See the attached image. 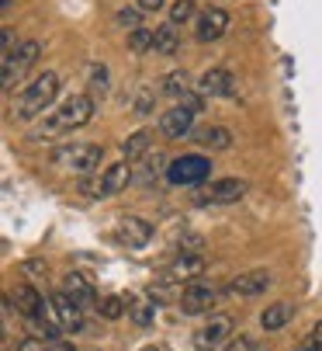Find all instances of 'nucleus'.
I'll return each mask as SVG.
<instances>
[{
	"label": "nucleus",
	"mask_w": 322,
	"mask_h": 351,
	"mask_svg": "<svg viewBox=\"0 0 322 351\" xmlns=\"http://www.w3.org/2000/svg\"><path fill=\"white\" fill-rule=\"evenodd\" d=\"M90 119H94V97H90V94H70L66 101H59L56 108L45 115L42 125L31 129V139H35V143H52V139L73 136V132L83 129Z\"/></svg>",
	"instance_id": "nucleus-1"
},
{
	"label": "nucleus",
	"mask_w": 322,
	"mask_h": 351,
	"mask_svg": "<svg viewBox=\"0 0 322 351\" xmlns=\"http://www.w3.org/2000/svg\"><path fill=\"white\" fill-rule=\"evenodd\" d=\"M59 87H63V77L56 70H45L38 73L35 80L25 84V90L14 97V105H11V119L18 122H31L38 115H45V108H52V101L59 97Z\"/></svg>",
	"instance_id": "nucleus-2"
},
{
	"label": "nucleus",
	"mask_w": 322,
	"mask_h": 351,
	"mask_svg": "<svg viewBox=\"0 0 322 351\" xmlns=\"http://www.w3.org/2000/svg\"><path fill=\"white\" fill-rule=\"evenodd\" d=\"M204 108V97L201 94H187L174 108H167L159 115V136L163 139H191V125H194V115Z\"/></svg>",
	"instance_id": "nucleus-3"
},
{
	"label": "nucleus",
	"mask_w": 322,
	"mask_h": 351,
	"mask_svg": "<svg viewBox=\"0 0 322 351\" xmlns=\"http://www.w3.org/2000/svg\"><path fill=\"white\" fill-rule=\"evenodd\" d=\"M100 160H104V149L97 143H66V146L52 149V164L63 171H73V174H94Z\"/></svg>",
	"instance_id": "nucleus-4"
},
{
	"label": "nucleus",
	"mask_w": 322,
	"mask_h": 351,
	"mask_svg": "<svg viewBox=\"0 0 322 351\" xmlns=\"http://www.w3.org/2000/svg\"><path fill=\"white\" fill-rule=\"evenodd\" d=\"M211 174V160L201 157V154H184V157H174L167 164V181L177 184V188H194V184H204Z\"/></svg>",
	"instance_id": "nucleus-5"
},
{
	"label": "nucleus",
	"mask_w": 322,
	"mask_h": 351,
	"mask_svg": "<svg viewBox=\"0 0 322 351\" xmlns=\"http://www.w3.org/2000/svg\"><path fill=\"white\" fill-rule=\"evenodd\" d=\"M38 56H42V42H35V38H25L18 49H14V53L11 56H4V73H0V77H4V80H0V87H4V90H11L35 63H38Z\"/></svg>",
	"instance_id": "nucleus-6"
},
{
	"label": "nucleus",
	"mask_w": 322,
	"mask_h": 351,
	"mask_svg": "<svg viewBox=\"0 0 322 351\" xmlns=\"http://www.w3.org/2000/svg\"><path fill=\"white\" fill-rule=\"evenodd\" d=\"M129 181H132V164H129V160H118V164H107L104 174L94 178V181H87L83 188H87L90 198H111V195L125 191Z\"/></svg>",
	"instance_id": "nucleus-7"
},
{
	"label": "nucleus",
	"mask_w": 322,
	"mask_h": 351,
	"mask_svg": "<svg viewBox=\"0 0 322 351\" xmlns=\"http://www.w3.org/2000/svg\"><path fill=\"white\" fill-rule=\"evenodd\" d=\"M232 327L236 324H232L229 313H211V320L194 330V348L198 351H219L222 344L232 341Z\"/></svg>",
	"instance_id": "nucleus-8"
},
{
	"label": "nucleus",
	"mask_w": 322,
	"mask_h": 351,
	"mask_svg": "<svg viewBox=\"0 0 322 351\" xmlns=\"http://www.w3.org/2000/svg\"><path fill=\"white\" fill-rule=\"evenodd\" d=\"M215 299H219V289H215L211 282H204V278H198V282L184 285V292H180V299H177V306H180L184 317H201V313H211Z\"/></svg>",
	"instance_id": "nucleus-9"
},
{
	"label": "nucleus",
	"mask_w": 322,
	"mask_h": 351,
	"mask_svg": "<svg viewBox=\"0 0 322 351\" xmlns=\"http://www.w3.org/2000/svg\"><path fill=\"white\" fill-rule=\"evenodd\" d=\"M52 299V310H56V320H59V327H63V334H83L87 330V320H83V306L77 303L73 295H66V292H56V295H49Z\"/></svg>",
	"instance_id": "nucleus-10"
},
{
	"label": "nucleus",
	"mask_w": 322,
	"mask_h": 351,
	"mask_svg": "<svg viewBox=\"0 0 322 351\" xmlns=\"http://www.w3.org/2000/svg\"><path fill=\"white\" fill-rule=\"evenodd\" d=\"M152 223L149 219H142V216H122L118 223H115V240L122 243V247H132V250H142L149 240H152Z\"/></svg>",
	"instance_id": "nucleus-11"
},
{
	"label": "nucleus",
	"mask_w": 322,
	"mask_h": 351,
	"mask_svg": "<svg viewBox=\"0 0 322 351\" xmlns=\"http://www.w3.org/2000/svg\"><path fill=\"white\" fill-rule=\"evenodd\" d=\"M229 32V14L222 8H204L194 18V38L198 42H219Z\"/></svg>",
	"instance_id": "nucleus-12"
},
{
	"label": "nucleus",
	"mask_w": 322,
	"mask_h": 351,
	"mask_svg": "<svg viewBox=\"0 0 322 351\" xmlns=\"http://www.w3.org/2000/svg\"><path fill=\"white\" fill-rule=\"evenodd\" d=\"M243 195H246V181H239V178H222V181H211V184L204 188L201 202H208V206H232V202H239Z\"/></svg>",
	"instance_id": "nucleus-13"
},
{
	"label": "nucleus",
	"mask_w": 322,
	"mask_h": 351,
	"mask_svg": "<svg viewBox=\"0 0 322 351\" xmlns=\"http://www.w3.org/2000/svg\"><path fill=\"white\" fill-rule=\"evenodd\" d=\"M11 306H18V313H25L31 324H38L45 317V310H49V299L38 289H31V285H18L11 292Z\"/></svg>",
	"instance_id": "nucleus-14"
},
{
	"label": "nucleus",
	"mask_w": 322,
	"mask_h": 351,
	"mask_svg": "<svg viewBox=\"0 0 322 351\" xmlns=\"http://www.w3.org/2000/svg\"><path fill=\"white\" fill-rule=\"evenodd\" d=\"M232 87H236V77L226 66H211L198 80V94L201 97H226V94H232Z\"/></svg>",
	"instance_id": "nucleus-15"
},
{
	"label": "nucleus",
	"mask_w": 322,
	"mask_h": 351,
	"mask_svg": "<svg viewBox=\"0 0 322 351\" xmlns=\"http://www.w3.org/2000/svg\"><path fill=\"white\" fill-rule=\"evenodd\" d=\"M271 282H274V275L267 271V268H253V271H246V275H236L232 282H229V289L226 292H232V295H263L267 289H271Z\"/></svg>",
	"instance_id": "nucleus-16"
},
{
	"label": "nucleus",
	"mask_w": 322,
	"mask_h": 351,
	"mask_svg": "<svg viewBox=\"0 0 322 351\" xmlns=\"http://www.w3.org/2000/svg\"><path fill=\"white\" fill-rule=\"evenodd\" d=\"M204 275V258L201 254H180L174 265H170V271H167V278L170 282H198Z\"/></svg>",
	"instance_id": "nucleus-17"
},
{
	"label": "nucleus",
	"mask_w": 322,
	"mask_h": 351,
	"mask_svg": "<svg viewBox=\"0 0 322 351\" xmlns=\"http://www.w3.org/2000/svg\"><path fill=\"white\" fill-rule=\"evenodd\" d=\"M291 320H295V303H288V299H278V303H271L260 313V327L263 330H284Z\"/></svg>",
	"instance_id": "nucleus-18"
},
{
	"label": "nucleus",
	"mask_w": 322,
	"mask_h": 351,
	"mask_svg": "<svg viewBox=\"0 0 322 351\" xmlns=\"http://www.w3.org/2000/svg\"><path fill=\"white\" fill-rule=\"evenodd\" d=\"M63 292L73 295L80 306H83V303H97V289H94V282H90L83 271H70V275L63 278Z\"/></svg>",
	"instance_id": "nucleus-19"
},
{
	"label": "nucleus",
	"mask_w": 322,
	"mask_h": 351,
	"mask_svg": "<svg viewBox=\"0 0 322 351\" xmlns=\"http://www.w3.org/2000/svg\"><path fill=\"white\" fill-rule=\"evenodd\" d=\"M191 139L201 143L204 149H229V146H232V129H226V125H208V129L191 132Z\"/></svg>",
	"instance_id": "nucleus-20"
},
{
	"label": "nucleus",
	"mask_w": 322,
	"mask_h": 351,
	"mask_svg": "<svg viewBox=\"0 0 322 351\" xmlns=\"http://www.w3.org/2000/svg\"><path fill=\"white\" fill-rule=\"evenodd\" d=\"M180 49V32H177V25H159L156 32H152V53L156 56H174Z\"/></svg>",
	"instance_id": "nucleus-21"
},
{
	"label": "nucleus",
	"mask_w": 322,
	"mask_h": 351,
	"mask_svg": "<svg viewBox=\"0 0 322 351\" xmlns=\"http://www.w3.org/2000/svg\"><path fill=\"white\" fill-rule=\"evenodd\" d=\"M149 146H152V132H149V129H139V132H132V136L122 143V157L132 164V160H139V157L146 154Z\"/></svg>",
	"instance_id": "nucleus-22"
},
{
	"label": "nucleus",
	"mask_w": 322,
	"mask_h": 351,
	"mask_svg": "<svg viewBox=\"0 0 322 351\" xmlns=\"http://www.w3.org/2000/svg\"><path fill=\"white\" fill-rule=\"evenodd\" d=\"M125 303H129V313H132V320H135L139 327H149V324H152V317H156V306H152V303H146V299H135V295H129Z\"/></svg>",
	"instance_id": "nucleus-23"
},
{
	"label": "nucleus",
	"mask_w": 322,
	"mask_h": 351,
	"mask_svg": "<svg viewBox=\"0 0 322 351\" xmlns=\"http://www.w3.org/2000/svg\"><path fill=\"white\" fill-rule=\"evenodd\" d=\"M125 310H129V303L122 295H104V299H97V313L104 317V320H118V317H125Z\"/></svg>",
	"instance_id": "nucleus-24"
},
{
	"label": "nucleus",
	"mask_w": 322,
	"mask_h": 351,
	"mask_svg": "<svg viewBox=\"0 0 322 351\" xmlns=\"http://www.w3.org/2000/svg\"><path fill=\"white\" fill-rule=\"evenodd\" d=\"M163 90L167 94H177V97H187L191 94V77L184 70H174V73L163 77Z\"/></svg>",
	"instance_id": "nucleus-25"
},
{
	"label": "nucleus",
	"mask_w": 322,
	"mask_h": 351,
	"mask_svg": "<svg viewBox=\"0 0 322 351\" xmlns=\"http://www.w3.org/2000/svg\"><path fill=\"white\" fill-rule=\"evenodd\" d=\"M129 53H135V56L152 53V32H149V28H135V32H129Z\"/></svg>",
	"instance_id": "nucleus-26"
},
{
	"label": "nucleus",
	"mask_w": 322,
	"mask_h": 351,
	"mask_svg": "<svg viewBox=\"0 0 322 351\" xmlns=\"http://www.w3.org/2000/svg\"><path fill=\"white\" fill-rule=\"evenodd\" d=\"M191 18H198L194 0H174V8H170V25H187Z\"/></svg>",
	"instance_id": "nucleus-27"
},
{
	"label": "nucleus",
	"mask_w": 322,
	"mask_h": 351,
	"mask_svg": "<svg viewBox=\"0 0 322 351\" xmlns=\"http://www.w3.org/2000/svg\"><path fill=\"white\" fill-rule=\"evenodd\" d=\"M152 108H156V87H142L139 94H135V105H132V112L135 115H152Z\"/></svg>",
	"instance_id": "nucleus-28"
},
{
	"label": "nucleus",
	"mask_w": 322,
	"mask_h": 351,
	"mask_svg": "<svg viewBox=\"0 0 322 351\" xmlns=\"http://www.w3.org/2000/svg\"><path fill=\"white\" fill-rule=\"evenodd\" d=\"M139 18H142V11H139V8H122V11H118V25H125L129 32L142 28V25H139Z\"/></svg>",
	"instance_id": "nucleus-29"
},
{
	"label": "nucleus",
	"mask_w": 322,
	"mask_h": 351,
	"mask_svg": "<svg viewBox=\"0 0 322 351\" xmlns=\"http://www.w3.org/2000/svg\"><path fill=\"white\" fill-rule=\"evenodd\" d=\"M90 90H107V66H94L90 70Z\"/></svg>",
	"instance_id": "nucleus-30"
},
{
	"label": "nucleus",
	"mask_w": 322,
	"mask_h": 351,
	"mask_svg": "<svg viewBox=\"0 0 322 351\" xmlns=\"http://www.w3.org/2000/svg\"><path fill=\"white\" fill-rule=\"evenodd\" d=\"M222 351H256V341L253 337H232Z\"/></svg>",
	"instance_id": "nucleus-31"
},
{
	"label": "nucleus",
	"mask_w": 322,
	"mask_h": 351,
	"mask_svg": "<svg viewBox=\"0 0 322 351\" xmlns=\"http://www.w3.org/2000/svg\"><path fill=\"white\" fill-rule=\"evenodd\" d=\"M18 351H49V341L45 337H25L18 344Z\"/></svg>",
	"instance_id": "nucleus-32"
},
{
	"label": "nucleus",
	"mask_w": 322,
	"mask_h": 351,
	"mask_svg": "<svg viewBox=\"0 0 322 351\" xmlns=\"http://www.w3.org/2000/svg\"><path fill=\"white\" fill-rule=\"evenodd\" d=\"M305 348H308V351H322V324H315V327H312V334H308Z\"/></svg>",
	"instance_id": "nucleus-33"
},
{
	"label": "nucleus",
	"mask_w": 322,
	"mask_h": 351,
	"mask_svg": "<svg viewBox=\"0 0 322 351\" xmlns=\"http://www.w3.org/2000/svg\"><path fill=\"white\" fill-rule=\"evenodd\" d=\"M18 45H21V42H14V32H11V28H4V45H0L4 53H0V60H4V56H11Z\"/></svg>",
	"instance_id": "nucleus-34"
},
{
	"label": "nucleus",
	"mask_w": 322,
	"mask_h": 351,
	"mask_svg": "<svg viewBox=\"0 0 322 351\" xmlns=\"http://www.w3.org/2000/svg\"><path fill=\"white\" fill-rule=\"evenodd\" d=\"M163 4H167V0H135V8H139V11H159Z\"/></svg>",
	"instance_id": "nucleus-35"
},
{
	"label": "nucleus",
	"mask_w": 322,
	"mask_h": 351,
	"mask_svg": "<svg viewBox=\"0 0 322 351\" xmlns=\"http://www.w3.org/2000/svg\"><path fill=\"white\" fill-rule=\"evenodd\" d=\"M49 351H77V348H73V341L59 337V341H49Z\"/></svg>",
	"instance_id": "nucleus-36"
},
{
	"label": "nucleus",
	"mask_w": 322,
	"mask_h": 351,
	"mask_svg": "<svg viewBox=\"0 0 322 351\" xmlns=\"http://www.w3.org/2000/svg\"><path fill=\"white\" fill-rule=\"evenodd\" d=\"M0 8H4V11H11V0H0Z\"/></svg>",
	"instance_id": "nucleus-37"
},
{
	"label": "nucleus",
	"mask_w": 322,
	"mask_h": 351,
	"mask_svg": "<svg viewBox=\"0 0 322 351\" xmlns=\"http://www.w3.org/2000/svg\"><path fill=\"white\" fill-rule=\"evenodd\" d=\"M142 351H159V348H142Z\"/></svg>",
	"instance_id": "nucleus-38"
}]
</instances>
